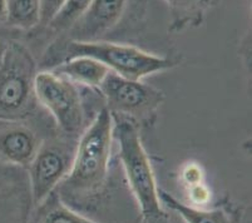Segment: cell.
<instances>
[{
    "label": "cell",
    "instance_id": "6da1fadb",
    "mask_svg": "<svg viewBox=\"0 0 252 223\" xmlns=\"http://www.w3.org/2000/svg\"><path fill=\"white\" fill-rule=\"evenodd\" d=\"M113 139L111 110L102 109L82 134L69 173L56 192L64 199H88L103 190L108 176Z\"/></svg>",
    "mask_w": 252,
    "mask_h": 223
},
{
    "label": "cell",
    "instance_id": "7a4b0ae2",
    "mask_svg": "<svg viewBox=\"0 0 252 223\" xmlns=\"http://www.w3.org/2000/svg\"><path fill=\"white\" fill-rule=\"evenodd\" d=\"M75 57L95 59L104 64L112 73L130 80H141L148 75L172 69L178 64L175 59L151 54L132 45L99 40L58 39L45 52L42 65L54 68L64 61Z\"/></svg>",
    "mask_w": 252,
    "mask_h": 223
},
{
    "label": "cell",
    "instance_id": "3957f363",
    "mask_svg": "<svg viewBox=\"0 0 252 223\" xmlns=\"http://www.w3.org/2000/svg\"><path fill=\"white\" fill-rule=\"evenodd\" d=\"M113 118V138L119 146L122 162L130 191L137 199L143 223H169L162 208L152 164L144 151L138 128L133 118L111 112Z\"/></svg>",
    "mask_w": 252,
    "mask_h": 223
},
{
    "label": "cell",
    "instance_id": "277c9868",
    "mask_svg": "<svg viewBox=\"0 0 252 223\" xmlns=\"http://www.w3.org/2000/svg\"><path fill=\"white\" fill-rule=\"evenodd\" d=\"M36 73L31 52L11 41L0 59V122H18L33 109Z\"/></svg>",
    "mask_w": 252,
    "mask_h": 223
},
{
    "label": "cell",
    "instance_id": "5b68a950",
    "mask_svg": "<svg viewBox=\"0 0 252 223\" xmlns=\"http://www.w3.org/2000/svg\"><path fill=\"white\" fill-rule=\"evenodd\" d=\"M34 93L36 102L52 114L65 134L79 133L84 121L83 108L72 82L47 69L35 74Z\"/></svg>",
    "mask_w": 252,
    "mask_h": 223
},
{
    "label": "cell",
    "instance_id": "8992f818",
    "mask_svg": "<svg viewBox=\"0 0 252 223\" xmlns=\"http://www.w3.org/2000/svg\"><path fill=\"white\" fill-rule=\"evenodd\" d=\"M111 112L130 118H144L156 112L163 102V94L139 82L109 73L99 86Z\"/></svg>",
    "mask_w": 252,
    "mask_h": 223
},
{
    "label": "cell",
    "instance_id": "52a82bcc",
    "mask_svg": "<svg viewBox=\"0 0 252 223\" xmlns=\"http://www.w3.org/2000/svg\"><path fill=\"white\" fill-rule=\"evenodd\" d=\"M73 157L56 144H40L29 163V190L34 206L44 202L69 173Z\"/></svg>",
    "mask_w": 252,
    "mask_h": 223
},
{
    "label": "cell",
    "instance_id": "ba28073f",
    "mask_svg": "<svg viewBox=\"0 0 252 223\" xmlns=\"http://www.w3.org/2000/svg\"><path fill=\"white\" fill-rule=\"evenodd\" d=\"M126 5L127 0H92L88 10L69 31V39L98 40L119 22Z\"/></svg>",
    "mask_w": 252,
    "mask_h": 223
},
{
    "label": "cell",
    "instance_id": "9c48e42d",
    "mask_svg": "<svg viewBox=\"0 0 252 223\" xmlns=\"http://www.w3.org/2000/svg\"><path fill=\"white\" fill-rule=\"evenodd\" d=\"M0 126V156L11 164L28 167L40 143L35 134L17 122Z\"/></svg>",
    "mask_w": 252,
    "mask_h": 223
},
{
    "label": "cell",
    "instance_id": "30bf717a",
    "mask_svg": "<svg viewBox=\"0 0 252 223\" xmlns=\"http://www.w3.org/2000/svg\"><path fill=\"white\" fill-rule=\"evenodd\" d=\"M52 70L72 83L97 88H99L103 80L111 73L104 64L89 57H75L68 59L54 66Z\"/></svg>",
    "mask_w": 252,
    "mask_h": 223
},
{
    "label": "cell",
    "instance_id": "8fae6325",
    "mask_svg": "<svg viewBox=\"0 0 252 223\" xmlns=\"http://www.w3.org/2000/svg\"><path fill=\"white\" fill-rule=\"evenodd\" d=\"M13 176L0 168V223H24L25 204Z\"/></svg>",
    "mask_w": 252,
    "mask_h": 223
},
{
    "label": "cell",
    "instance_id": "7c38bea8",
    "mask_svg": "<svg viewBox=\"0 0 252 223\" xmlns=\"http://www.w3.org/2000/svg\"><path fill=\"white\" fill-rule=\"evenodd\" d=\"M172 11V31L200 25L208 9L219 0H164Z\"/></svg>",
    "mask_w": 252,
    "mask_h": 223
},
{
    "label": "cell",
    "instance_id": "4fadbf2b",
    "mask_svg": "<svg viewBox=\"0 0 252 223\" xmlns=\"http://www.w3.org/2000/svg\"><path fill=\"white\" fill-rule=\"evenodd\" d=\"M158 194H159L161 204L166 206L168 210L175 211L186 223H231L230 217L223 210L219 208V210L206 211L201 208H194V207L182 203L168 192L162 190L158 191Z\"/></svg>",
    "mask_w": 252,
    "mask_h": 223
},
{
    "label": "cell",
    "instance_id": "5bb4252c",
    "mask_svg": "<svg viewBox=\"0 0 252 223\" xmlns=\"http://www.w3.org/2000/svg\"><path fill=\"white\" fill-rule=\"evenodd\" d=\"M35 223H95L73 211L57 192L38 206Z\"/></svg>",
    "mask_w": 252,
    "mask_h": 223
},
{
    "label": "cell",
    "instance_id": "9a60e30c",
    "mask_svg": "<svg viewBox=\"0 0 252 223\" xmlns=\"http://www.w3.org/2000/svg\"><path fill=\"white\" fill-rule=\"evenodd\" d=\"M6 22L19 29H32L40 23L39 0H8Z\"/></svg>",
    "mask_w": 252,
    "mask_h": 223
},
{
    "label": "cell",
    "instance_id": "2e32d148",
    "mask_svg": "<svg viewBox=\"0 0 252 223\" xmlns=\"http://www.w3.org/2000/svg\"><path fill=\"white\" fill-rule=\"evenodd\" d=\"M91 3L92 0H65L64 5L48 27L57 33L69 32L73 25L88 10Z\"/></svg>",
    "mask_w": 252,
    "mask_h": 223
},
{
    "label": "cell",
    "instance_id": "e0dca14e",
    "mask_svg": "<svg viewBox=\"0 0 252 223\" xmlns=\"http://www.w3.org/2000/svg\"><path fill=\"white\" fill-rule=\"evenodd\" d=\"M65 0H39L40 4V24L48 25L64 5Z\"/></svg>",
    "mask_w": 252,
    "mask_h": 223
},
{
    "label": "cell",
    "instance_id": "ac0fdd59",
    "mask_svg": "<svg viewBox=\"0 0 252 223\" xmlns=\"http://www.w3.org/2000/svg\"><path fill=\"white\" fill-rule=\"evenodd\" d=\"M203 172L201 167L196 163H189L185 167L182 171V179L186 185L191 187V186L197 185V183L202 182Z\"/></svg>",
    "mask_w": 252,
    "mask_h": 223
},
{
    "label": "cell",
    "instance_id": "d6986e66",
    "mask_svg": "<svg viewBox=\"0 0 252 223\" xmlns=\"http://www.w3.org/2000/svg\"><path fill=\"white\" fill-rule=\"evenodd\" d=\"M189 188V199H191L193 203L196 204H205L207 203L208 201H210V190H208L207 187H206L205 185H203V182L201 183H197V185H193L191 186Z\"/></svg>",
    "mask_w": 252,
    "mask_h": 223
},
{
    "label": "cell",
    "instance_id": "ffe728a7",
    "mask_svg": "<svg viewBox=\"0 0 252 223\" xmlns=\"http://www.w3.org/2000/svg\"><path fill=\"white\" fill-rule=\"evenodd\" d=\"M8 17V0H0V23L6 22Z\"/></svg>",
    "mask_w": 252,
    "mask_h": 223
}]
</instances>
